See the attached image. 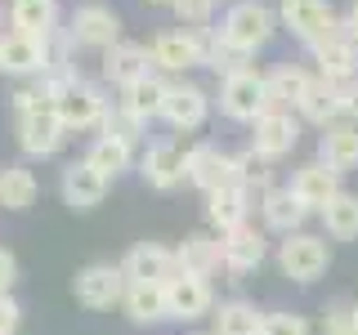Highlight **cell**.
<instances>
[{
	"label": "cell",
	"mask_w": 358,
	"mask_h": 335,
	"mask_svg": "<svg viewBox=\"0 0 358 335\" xmlns=\"http://www.w3.org/2000/svg\"><path fill=\"white\" fill-rule=\"evenodd\" d=\"M273 27H278V14L268 5H260V0H238V5L224 14L220 36L229 40V45H238L242 54H255V50H264V45H268Z\"/></svg>",
	"instance_id": "1"
},
{
	"label": "cell",
	"mask_w": 358,
	"mask_h": 335,
	"mask_svg": "<svg viewBox=\"0 0 358 335\" xmlns=\"http://www.w3.org/2000/svg\"><path fill=\"white\" fill-rule=\"evenodd\" d=\"M327 264H331V251H327V237H318V232H291V237L278 241V268L300 286L318 282L327 273Z\"/></svg>",
	"instance_id": "2"
},
{
	"label": "cell",
	"mask_w": 358,
	"mask_h": 335,
	"mask_svg": "<svg viewBox=\"0 0 358 335\" xmlns=\"http://www.w3.org/2000/svg\"><path fill=\"white\" fill-rule=\"evenodd\" d=\"M220 112L229 121H251V126H255V121L268 112L264 76L255 72V67H242V72L224 76V81H220Z\"/></svg>",
	"instance_id": "3"
},
{
	"label": "cell",
	"mask_w": 358,
	"mask_h": 335,
	"mask_svg": "<svg viewBox=\"0 0 358 335\" xmlns=\"http://www.w3.org/2000/svg\"><path fill=\"white\" fill-rule=\"evenodd\" d=\"M309 54H313V63H318V76L341 81V85L358 81V40L345 31V22H336V27L322 31V36L309 45Z\"/></svg>",
	"instance_id": "4"
},
{
	"label": "cell",
	"mask_w": 358,
	"mask_h": 335,
	"mask_svg": "<svg viewBox=\"0 0 358 335\" xmlns=\"http://www.w3.org/2000/svg\"><path fill=\"white\" fill-rule=\"evenodd\" d=\"M54 107H59V117H63L67 130H94V126H103V117L112 112L103 85L85 81V76H76V81L54 98Z\"/></svg>",
	"instance_id": "5"
},
{
	"label": "cell",
	"mask_w": 358,
	"mask_h": 335,
	"mask_svg": "<svg viewBox=\"0 0 358 335\" xmlns=\"http://www.w3.org/2000/svg\"><path fill=\"white\" fill-rule=\"evenodd\" d=\"M67 36H72L76 50H112V45L121 40V14L112 5H81L72 9V18H67Z\"/></svg>",
	"instance_id": "6"
},
{
	"label": "cell",
	"mask_w": 358,
	"mask_h": 335,
	"mask_svg": "<svg viewBox=\"0 0 358 335\" xmlns=\"http://www.w3.org/2000/svg\"><path fill=\"white\" fill-rule=\"evenodd\" d=\"M152 67L162 72H188V67H206V36L193 27H171V31H157L152 45Z\"/></svg>",
	"instance_id": "7"
},
{
	"label": "cell",
	"mask_w": 358,
	"mask_h": 335,
	"mask_svg": "<svg viewBox=\"0 0 358 335\" xmlns=\"http://www.w3.org/2000/svg\"><path fill=\"white\" fill-rule=\"evenodd\" d=\"M126 273H121V264H85L81 273L72 277V295H76V304H85V308H112V304H121L126 299Z\"/></svg>",
	"instance_id": "8"
},
{
	"label": "cell",
	"mask_w": 358,
	"mask_h": 335,
	"mask_svg": "<svg viewBox=\"0 0 358 335\" xmlns=\"http://www.w3.org/2000/svg\"><path fill=\"white\" fill-rule=\"evenodd\" d=\"M166 313L171 322H201L215 313V290L210 277H193V273H175L166 282Z\"/></svg>",
	"instance_id": "9"
},
{
	"label": "cell",
	"mask_w": 358,
	"mask_h": 335,
	"mask_svg": "<svg viewBox=\"0 0 358 335\" xmlns=\"http://www.w3.org/2000/svg\"><path fill=\"white\" fill-rule=\"evenodd\" d=\"M139 174L143 184L157 188V193H171L188 179V148H179V143L162 139V143H148L139 156Z\"/></svg>",
	"instance_id": "10"
},
{
	"label": "cell",
	"mask_w": 358,
	"mask_h": 335,
	"mask_svg": "<svg viewBox=\"0 0 358 335\" xmlns=\"http://www.w3.org/2000/svg\"><path fill=\"white\" fill-rule=\"evenodd\" d=\"M67 134H72V130L63 126V117H59L54 103H45L36 112H27V117H18V148L27 156H54L63 148Z\"/></svg>",
	"instance_id": "11"
},
{
	"label": "cell",
	"mask_w": 358,
	"mask_h": 335,
	"mask_svg": "<svg viewBox=\"0 0 358 335\" xmlns=\"http://www.w3.org/2000/svg\"><path fill=\"white\" fill-rule=\"evenodd\" d=\"M210 112V98L206 89L193 85V81H171L166 85V103H162V121L171 130H201V121H206Z\"/></svg>",
	"instance_id": "12"
},
{
	"label": "cell",
	"mask_w": 358,
	"mask_h": 335,
	"mask_svg": "<svg viewBox=\"0 0 358 335\" xmlns=\"http://www.w3.org/2000/svg\"><path fill=\"white\" fill-rule=\"evenodd\" d=\"M188 184L201 188V193H215V188L238 184L233 152H220L215 143H193V148H188Z\"/></svg>",
	"instance_id": "13"
},
{
	"label": "cell",
	"mask_w": 358,
	"mask_h": 335,
	"mask_svg": "<svg viewBox=\"0 0 358 335\" xmlns=\"http://www.w3.org/2000/svg\"><path fill=\"white\" fill-rule=\"evenodd\" d=\"M278 22L291 31L296 40H305V45H313L322 36L327 27H336V18L331 14V5L327 0H278Z\"/></svg>",
	"instance_id": "14"
},
{
	"label": "cell",
	"mask_w": 358,
	"mask_h": 335,
	"mask_svg": "<svg viewBox=\"0 0 358 335\" xmlns=\"http://www.w3.org/2000/svg\"><path fill=\"white\" fill-rule=\"evenodd\" d=\"M296 143H300V121L291 117V112H282V107H268L264 117L251 126V148L260 156H268V161L287 156Z\"/></svg>",
	"instance_id": "15"
},
{
	"label": "cell",
	"mask_w": 358,
	"mask_h": 335,
	"mask_svg": "<svg viewBox=\"0 0 358 335\" xmlns=\"http://www.w3.org/2000/svg\"><path fill=\"white\" fill-rule=\"evenodd\" d=\"M121 273H126V282H171L179 273V260L175 251H166V246L157 241H139L126 251V260H121Z\"/></svg>",
	"instance_id": "16"
},
{
	"label": "cell",
	"mask_w": 358,
	"mask_h": 335,
	"mask_svg": "<svg viewBox=\"0 0 358 335\" xmlns=\"http://www.w3.org/2000/svg\"><path fill=\"white\" fill-rule=\"evenodd\" d=\"M45 67H50L45 36H22V31H5V36H0V72H9V76H41Z\"/></svg>",
	"instance_id": "17"
},
{
	"label": "cell",
	"mask_w": 358,
	"mask_h": 335,
	"mask_svg": "<svg viewBox=\"0 0 358 335\" xmlns=\"http://www.w3.org/2000/svg\"><path fill=\"white\" fill-rule=\"evenodd\" d=\"M300 117L309 121V126H336V121L350 117V94H345L341 81H327V76H313L305 103H300Z\"/></svg>",
	"instance_id": "18"
},
{
	"label": "cell",
	"mask_w": 358,
	"mask_h": 335,
	"mask_svg": "<svg viewBox=\"0 0 358 335\" xmlns=\"http://www.w3.org/2000/svg\"><path fill=\"white\" fill-rule=\"evenodd\" d=\"M108 184H112V179H103L94 165L85 161V156H81V161H67V165H63V179H59L63 201H67L72 210H94L99 201L108 197Z\"/></svg>",
	"instance_id": "19"
},
{
	"label": "cell",
	"mask_w": 358,
	"mask_h": 335,
	"mask_svg": "<svg viewBox=\"0 0 358 335\" xmlns=\"http://www.w3.org/2000/svg\"><path fill=\"white\" fill-rule=\"evenodd\" d=\"M260 215H264V228L268 232L291 237V232H305V219L313 215V210L291 193V188H268V193L260 197Z\"/></svg>",
	"instance_id": "20"
},
{
	"label": "cell",
	"mask_w": 358,
	"mask_h": 335,
	"mask_svg": "<svg viewBox=\"0 0 358 335\" xmlns=\"http://www.w3.org/2000/svg\"><path fill=\"white\" fill-rule=\"evenodd\" d=\"M246 215H251V193H246L242 184H229V188L206 193V223L220 232V237H229L233 228H242Z\"/></svg>",
	"instance_id": "21"
},
{
	"label": "cell",
	"mask_w": 358,
	"mask_h": 335,
	"mask_svg": "<svg viewBox=\"0 0 358 335\" xmlns=\"http://www.w3.org/2000/svg\"><path fill=\"white\" fill-rule=\"evenodd\" d=\"M291 193L305 201L309 210H322L336 193H345V188H341V170H331L327 161H309V165H300V170L291 174Z\"/></svg>",
	"instance_id": "22"
},
{
	"label": "cell",
	"mask_w": 358,
	"mask_h": 335,
	"mask_svg": "<svg viewBox=\"0 0 358 335\" xmlns=\"http://www.w3.org/2000/svg\"><path fill=\"white\" fill-rule=\"evenodd\" d=\"M268 255V241L260 228H251V223H242V228H233L229 237H224V268H229L233 277H246L255 273V268L264 264Z\"/></svg>",
	"instance_id": "23"
},
{
	"label": "cell",
	"mask_w": 358,
	"mask_h": 335,
	"mask_svg": "<svg viewBox=\"0 0 358 335\" xmlns=\"http://www.w3.org/2000/svg\"><path fill=\"white\" fill-rule=\"evenodd\" d=\"M175 260H179V273L210 277V273H220V268H224V237H210V232H188V237L175 246Z\"/></svg>",
	"instance_id": "24"
},
{
	"label": "cell",
	"mask_w": 358,
	"mask_h": 335,
	"mask_svg": "<svg viewBox=\"0 0 358 335\" xmlns=\"http://www.w3.org/2000/svg\"><path fill=\"white\" fill-rule=\"evenodd\" d=\"M148 72H152L148 45H139V40H117L112 50H103V81L130 85V81H139V76H148Z\"/></svg>",
	"instance_id": "25"
},
{
	"label": "cell",
	"mask_w": 358,
	"mask_h": 335,
	"mask_svg": "<svg viewBox=\"0 0 358 335\" xmlns=\"http://www.w3.org/2000/svg\"><path fill=\"white\" fill-rule=\"evenodd\" d=\"M264 85H268V107H300L305 103V94H309V85H313V76H309V67H300V63H278L273 72L264 76Z\"/></svg>",
	"instance_id": "26"
},
{
	"label": "cell",
	"mask_w": 358,
	"mask_h": 335,
	"mask_svg": "<svg viewBox=\"0 0 358 335\" xmlns=\"http://www.w3.org/2000/svg\"><path fill=\"white\" fill-rule=\"evenodd\" d=\"M121 308H126V318L134 322V327H157V322H171V313H166V286L162 282H130Z\"/></svg>",
	"instance_id": "27"
},
{
	"label": "cell",
	"mask_w": 358,
	"mask_h": 335,
	"mask_svg": "<svg viewBox=\"0 0 358 335\" xmlns=\"http://www.w3.org/2000/svg\"><path fill=\"white\" fill-rule=\"evenodd\" d=\"M318 161H327L331 170H354L358 165V121H336L318 134Z\"/></svg>",
	"instance_id": "28"
},
{
	"label": "cell",
	"mask_w": 358,
	"mask_h": 335,
	"mask_svg": "<svg viewBox=\"0 0 358 335\" xmlns=\"http://www.w3.org/2000/svg\"><path fill=\"white\" fill-rule=\"evenodd\" d=\"M9 27L22 31V36L59 31V0H14L9 5Z\"/></svg>",
	"instance_id": "29"
},
{
	"label": "cell",
	"mask_w": 358,
	"mask_h": 335,
	"mask_svg": "<svg viewBox=\"0 0 358 335\" xmlns=\"http://www.w3.org/2000/svg\"><path fill=\"white\" fill-rule=\"evenodd\" d=\"M36 197H41V184H36V174H31L27 165L22 161L0 165V206L5 210H27V206H36Z\"/></svg>",
	"instance_id": "30"
},
{
	"label": "cell",
	"mask_w": 358,
	"mask_h": 335,
	"mask_svg": "<svg viewBox=\"0 0 358 335\" xmlns=\"http://www.w3.org/2000/svg\"><path fill=\"white\" fill-rule=\"evenodd\" d=\"M166 85L171 81H162V76H139V81H130V85H121V107L134 112L139 121H152V117H162V103H166Z\"/></svg>",
	"instance_id": "31"
},
{
	"label": "cell",
	"mask_w": 358,
	"mask_h": 335,
	"mask_svg": "<svg viewBox=\"0 0 358 335\" xmlns=\"http://www.w3.org/2000/svg\"><path fill=\"white\" fill-rule=\"evenodd\" d=\"M210 322H215L210 335H260L264 331V313L255 304H246V299H224V304H215Z\"/></svg>",
	"instance_id": "32"
},
{
	"label": "cell",
	"mask_w": 358,
	"mask_h": 335,
	"mask_svg": "<svg viewBox=\"0 0 358 335\" xmlns=\"http://www.w3.org/2000/svg\"><path fill=\"white\" fill-rule=\"evenodd\" d=\"M85 161L94 165V170L103 174V179H117L121 170H130V165H134V143L117 139V134H99V139L90 143Z\"/></svg>",
	"instance_id": "33"
},
{
	"label": "cell",
	"mask_w": 358,
	"mask_h": 335,
	"mask_svg": "<svg viewBox=\"0 0 358 335\" xmlns=\"http://www.w3.org/2000/svg\"><path fill=\"white\" fill-rule=\"evenodd\" d=\"M318 215H322L327 237H336V241H354L358 237V193H336Z\"/></svg>",
	"instance_id": "34"
},
{
	"label": "cell",
	"mask_w": 358,
	"mask_h": 335,
	"mask_svg": "<svg viewBox=\"0 0 358 335\" xmlns=\"http://www.w3.org/2000/svg\"><path fill=\"white\" fill-rule=\"evenodd\" d=\"M233 165H238V184L246 193H268V188H273V161L260 156L255 148L233 152Z\"/></svg>",
	"instance_id": "35"
},
{
	"label": "cell",
	"mask_w": 358,
	"mask_h": 335,
	"mask_svg": "<svg viewBox=\"0 0 358 335\" xmlns=\"http://www.w3.org/2000/svg\"><path fill=\"white\" fill-rule=\"evenodd\" d=\"M201 36H206V67H215L220 76L242 72L246 59H251V54H242L238 45H229V40H224V36H220V27H206Z\"/></svg>",
	"instance_id": "36"
},
{
	"label": "cell",
	"mask_w": 358,
	"mask_h": 335,
	"mask_svg": "<svg viewBox=\"0 0 358 335\" xmlns=\"http://www.w3.org/2000/svg\"><path fill=\"white\" fill-rule=\"evenodd\" d=\"M103 134H117V139H126V143H139L143 139V130H148V121H139L134 112H126L121 103H112V112L103 117V126H99Z\"/></svg>",
	"instance_id": "37"
},
{
	"label": "cell",
	"mask_w": 358,
	"mask_h": 335,
	"mask_svg": "<svg viewBox=\"0 0 358 335\" xmlns=\"http://www.w3.org/2000/svg\"><path fill=\"white\" fill-rule=\"evenodd\" d=\"M322 335H358V313L350 299H331L322 308Z\"/></svg>",
	"instance_id": "38"
},
{
	"label": "cell",
	"mask_w": 358,
	"mask_h": 335,
	"mask_svg": "<svg viewBox=\"0 0 358 335\" xmlns=\"http://www.w3.org/2000/svg\"><path fill=\"white\" fill-rule=\"evenodd\" d=\"M215 5L220 0H175V18H179V27H193V31H206V22L210 14H215Z\"/></svg>",
	"instance_id": "39"
},
{
	"label": "cell",
	"mask_w": 358,
	"mask_h": 335,
	"mask_svg": "<svg viewBox=\"0 0 358 335\" xmlns=\"http://www.w3.org/2000/svg\"><path fill=\"white\" fill-rule=\"evenodd\" d=\"M260 335H309V322L300 313H264Z\"/></svg>",
	"instance_id": "40"
},
{
	"label": "cell",
	"mask_w": 358,
	"mask_h": 335,
	"mask_svg": "<svg viewBox=\"0 0 358 335\" xmlns=\"http://www.w3.org/2000/svg\"><path fill=\"white\" fill-rule=\"evenodd\" d=\"M18 322H22V304L9 290V295H0V335H18Z\"/></svg>",
	"instance_id": "41"
},
{
	"label": "cell",
	"mask_w": 358,
	"mask_h": 335,
	"mask_svg": "<svg viewBox=\"0 0 358 335\" xmlns=\"http://www.w3.org/2000/svg\"><path fill=\"white\" fill-rule=\"evenodd\" d=\"M14 282H18V255L9 246H0V295H9Z\"/></svg>",
	"instance_id": "42"
},
{
	"label": "cell",
	"mask_w": 358,
	"mask_h": 335,
	"mask_svg": "<svg viewBox=\"0 0 358 335\" xmlns=\"http://www.w3.org/2000/svg\"><path fill=\"white\" fill-rule=\"evenodd\" d=\"M45 103H50V98H45L36 85H22L18 94H14V112H18V117H27V112H36V107H45Z\"/></svg>",
	"instance_id": "43"
},
{
	"label": "cell",
	"mask_w": 358,
	"mask_h": 335,
	"mask_svg": "<svg viewBox=\"0 0 358 335\" xmlns=\"http://www.w3.org/2000/svg\"><path fill=\"white\" fill-rule=\"evenodd\" d=\"M341 22H345V31H350V36L358 40V0H354L350 9H345V18H341Z\"/></svg>",
	"instance_id": "44"
},
{
	"label": "cell",
	"mask_w": 358,
	"mask_h": 335,
	"mask_svg": "<svg viewBox=\"0 0 358 335\" xmlns=\"http://www.w3.org/2000/svg\"><path fill=\"white\" fill-rule=\"evenodd\" d=\"M345 94H350V117L358 121V81H350V85H345Z\"/></svg>",
	"instance_id": "45"
},
{
	"label": "cell",
	"mask_w": 358,
	"mask_h": 335,
	"mask_svg": "<svg viewBox=\"0 0 358 335\" xmlns=\"http://www.w3.org/2000/svg\"><path fill=\"white\" fill-rule=\"evenodd\" d=\"M148 5H175V0H148Z\"/></svg>",
	"instance_id": "46"
},
{
	"label": "cell",
	"mask_w": 358,
	"mask_h": 335,
	"mask_svg": "<svg viewBox=\"0 0 358 335\" xmlns=\"http://www.w3.org/2000/svg\"><path fill=\"white\" fill-rule=\"evenodd\" d=\"M0 27H5V5H0Z\"/></svg>",
	"instance_id": "47"
},
{
	"label": "cell",
	"mask_w": 358,
	"mask_h": 335,
	"mask_svg": "<svg viewBox=\"0 0 358 335\" xmlns=\"http://www.w3.org/2000/svg\"><path fill=\"white\" fill-rule=\"evenodd\" d=\"M354 313H358V299H354Z\"/></svg>",
	"instance_id": "48"
}]
</instances>
